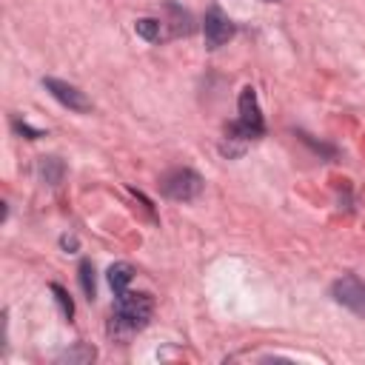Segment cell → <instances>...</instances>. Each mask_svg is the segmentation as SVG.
Returning a JSON list of instances; mask_svg holds the SVG:
<instances>
[{
    "instance_id": "obj_11",
    "label": "cell",
    "mask_w": 365,
    "mask_h": 365,
    "mask_svg": "<svg viewBox=\"0 0 365 365\" xmlns=\"http://www.w3.org/2000/svg\"><path fill=\"white\" fill-rule=\"evenodd\" d=\"M97 356V351L91 348V345H74L71 351H66V354H60V362H91Z\"/></svg>"
},
{
    "instance_id": "obj_14",
    "label": "cell",
    "mask_w": 365,
    "mask_h": 365,
    "mask_svg": "<svg viewBox=\"0 0 365 365\" xmlns=\"http://www.w3.org/2000/svg\"><path fill=\"white\" fill-rule=\"evenodd\" d=\"M60 245H63L66 251H68V248L74 251V248H77V237H68V234H66V237H60Z\"/></svg>"
},
{
    "instance_id": "obj_2",
    "label": "cell",
    "mask_w": 365,
    "mask_h": 365,
    "mask_svg": "<svg viewBox=\"0 0 365 365\" xmlns=\"http://www.w3.org/2000/svg\"><path fill=\"white\" fill-rule=\"evenodd\" d=\"M237 111H240L237 120L225 128L228 140H254V137L265 134V123H262V111H259V103H257V91L251 86H245L240 91Z\"/></svg>"
},
{
    "instance_id": "obj_1",
    "label": "cell",
    "mask_w": 365,
    "mask_h": 365,
    "mask_svg": "<svg viewBox=\"0 0 365 365\" xmlns=\"http://www.w3.org/2000/svg\"><path fill=\"white\" fill-rule=\"evenodd\" d=\"M154 314V299L145 291H123L114 299V317H111V331L117 334H134L148 325Z\"/></svg>"
},
{
    "instance_id": "obj_10",
    "label": "cell",
    "mask_w": 365,
    "mask_h": 365,
    "mask_svg": "<svg viewBox=\"0 0 365 365\" xmlns=\"http://www.w3.org/2000/svg\"><path fill=\"white\" fill-rule=\"evenodd\" d=\"M80 285H83V294H86L88 299H94V294H97V282H94V265H91L88 259L80 262Z\"/></svg>"
},
{
    "instance_id": "obj_7",
    "label": "cell",
    "mask_w": 365,
    "mask_h": 365,
    "mask_svg": "<svg viewBox=\"0 0 365 365\" xmlns=\"http://www.w3.org/2000/svg\"><path fill=\"white\" fill-rule=\"evenodd\" d=\"M63 174H66L63 160H57V157H40L37 160V177H40V182L60 185L63 182Z\"/></svg>"
},
{
    "instance_id": "obj_3",
    "label": "cell",
    "mask_w": 365,
    "mask_h": 365,
    "mask_svg": "<svg viewBox=\"0 0 365 365\" xmlns=\"http://www.w3.org/2000/svg\"><path fill=\"white\" fill-rule=\"evenodd\" d=\"M160 191H163V197H168V200L188 202V200L200 197V191H202V177H200L194 168H171V171L160 180Z\"/></svg>"
},
{
    "instance_id": "obj_15",
    "label": "cell",
    "mask_w": 365,
    "mask_h": 365,
    "mask_svg": "<svg viewBox=\"0 0 365 365\" xmlns=\"http://www.w3.org/2000/svg\"><path fill=\"white\" fill-rule=\"evenodd\" d=\"M262 3H274V0H262Z\"/></svg>"
},
{
    "instance_id": "obj_12",
    "label": "cell",
    "mask_w": 365,
    "mask_h": 365,
    "mask_svg": "<svg viewBox=\"0 0 365 365\" xmlns=\"http://www.w3.org/2000/svg\"><path fill=\"white\" fill-rule=\"evenodd\" d=\"M51 294L57 297V305H60V311L66 314V319H71V317H74V302H71V297H68V291H66L63 285H57V282H51Z\"/></svg>"
},
{
    "instance_id": "obj_8",
    "label": "cell",
    "mask_w": 365,
    "mask_h": 365,
    "mask_svg": "<svg viewBox=\"0 0 365 365\" xmlns=\"http://www.w3.org/2000/svg\"><path fill=\"white\" fill-rule=\"evenodd\" d=\"M131 279H134V265H128V262H114V265L108 268V285H111L114 297L123 294V291H128V282H131Z\"/></svg>"
},
{
    "instance_id": "obj_4",
    "label": "cell",
    "mask_w": 365,
    "mask_h": 365,
    "mask_svg": "<svg viewBox=\"0 0 365 365\" xmlns=\"http://www.w3.org/2000/svg\"><path fill=\"white\" fill-rule=\"evenodd\" d=\"M331 297H334L342 308L354 311L356 317H365V282H362L359 277H354V274L339 277V279L331 285Z\"/></svg>"
},
{
    "instance_id": "obj_6",
    "label": "cell",
    "mask_w": 365,
    "mask_h": 365,
    "mask_svg": "<svg viewBox=\"0 0 365 365\" xmlns=\"http://www.w3.org/2000/svg\"><path fill=\"white\" fill-rule=\"evenodd\" d=\"M43 88L57 100V103H63L66 108H71V111H91V100L77 88V86H71V83H66V80H57V77H43Z\"/></svg>"
},
{
    "instance_id": "obj_13",
    "label": "cell",
    "mask_w": 365,
    "mask_h": 365,
    "mask_svg": "<svg viewBox=\"0 0 365 365\" xmlns=\"http://www.w3.org/2000/svg\"><path fill=\"white\" fill-rule=\"evenodd\" d=\"M14 131L26 134L29 140H37V137H43V131H37V128H31V125H26V123H20V120H14Z\"/></svg>"
},
{
    "instance_id": "obj_5",
    "label": "cell",
    "mask_w": 365,
    "mask_h": 365,
    "mask_svg": "<svg viewBox=\"0 0 365 365\" xmlns=\"http://www.w3.org/2000/svg\"><path fill=\"white\" fill-rule=\"evenodd\" d=\"M202 34H205L208 48H220L222 43H228L234 37V23L220 6H211L205 11V20H202Z\"/></svg>"
},
{
    "instance_id": "obj_9",
    "label": "cell",
    "mask_w": 365,
    "mask_h": 365,
    "mask_svg": "<svg viewBox=\"0 0 365 365\" xmlns=\"http://www.w3.org/2000/svg\"><path fill=\"white\" fill-rule=\"evenodd\" d=\"M134 31H137L143 40L157 43V40L163 37V23H160V20H154V17H140V20L134 23Z\"/></svg>"
}]
</instances>
